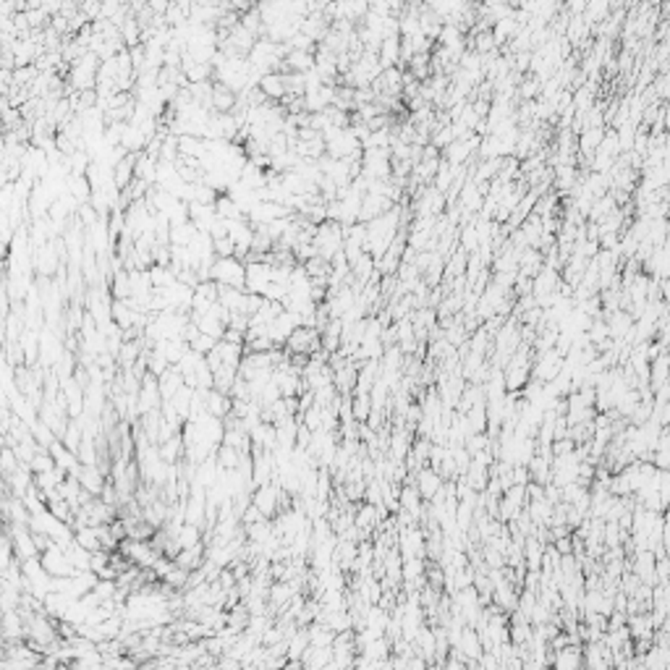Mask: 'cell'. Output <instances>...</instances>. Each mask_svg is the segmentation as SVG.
I'll return each instance as SVG.
<instances>
[{
  "label": "cell",
  "instance_id": "1",
  "mask_svg": "<svg viewBox=\"0 0 670 670\" xmlns=\"http://www.w3.org/2000/svg\"><path fill=\"white\" fill-rule=\"evenodd\" d=\"M210 281L220 283V286H233V288H244L247 286V267L236 260V257H220L210 270Z\"/></svg>",
  "mask_w": 670,
  "mask_h": 670
},
{
  "label": "cell",
  "instance_id": "2",
  "mask_svg": "<svg viewBox=\"0 0 670 670\" xmlns=\"http://www.w3.org/2000/svg\"><path fill=\"white\" fill-rule=\"evenodd\" d=\"M278 500H281V492H278L275 482H272V485L267 482V485L254 487V497H251V503H254V506L262 511V516H265V519L275 516V511H278Z\"/></svg>",
  "mask_w": 670,
  "mask_h": 670
},
{
  "label": "cell",
  "instance_id": "3",
  "mask_svg": "<svg viewBox=\"0 0 670 670\" xmlns=\"http://www.w3.org/2000/svg\"><path fill=\"white\" fill-rule=\"evenodd\" d=\"M79 482L92 495H102V490H105V474H102V469L98 464H84L81 474H79Z\"/></svg>",
  "mask_w": 670,
  "mask_h": 670
},
{
  "label": "cell",
  "instance_id": "4",
  "mask_svg": "<svg viewBox=\"0 0 670 670\" xmlns=\"http://www.w3.org/2000/svg\"><path fill=\"white\" fill-rule=\"evenodd\" d=\"M260 89H262L265 98L281 100L288 95V81H286V76L283 74H265L260 81Z\"/></svg>",
  "mask_w": 670,
  "mask_h": 670
},
{
  "label": "cell",
  "instance_id": "5",
  "mask_svg": "<svg viewBox=\"0 0 670 670\" xmlns=\"http://www.w3.org/2000/svg\"><path fill=\"white\" fill-rule=\"evenodd\" d=\"M178 545H181V550L184 547H194V545H202V527H196V524H189V521H184V527L178 529Z\"/></svg>",
  "mask_w": 670,
  "mask_h": 670
},
{
  "label": "cell",
  "instance_id": "6",
  "mask_svg": "<svg viewBox=\"0 0 670 670\" xmlns=\"http://www.w3.org/2000/svg\"><path fill=\"white\" fill-rule=\"evenodd\" d=\"M354 414H357V419H364V416H367V400H364V396H359L357 406H354Z\"/></svg>",
  "mask_w": 670,
  "mask_h": 670
}]
</instances>
